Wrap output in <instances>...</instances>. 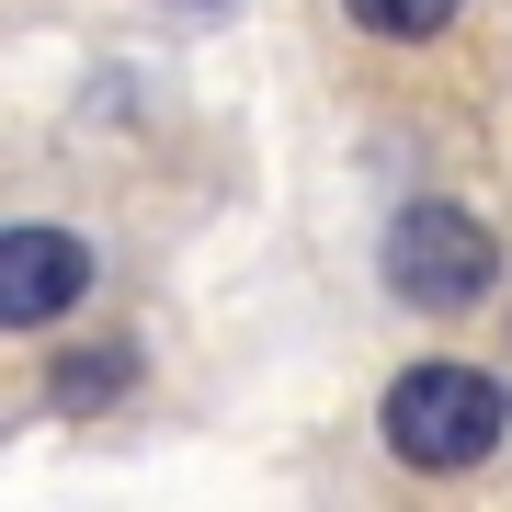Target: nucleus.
<instances>
[{
    "label": "nucleus",
    "mask_w": 512,
    "mask_h": 512,
    "mask_svg": "<svg viewBox=\"0 0 512 512\" xmlns=\"http://www.w3.org/2000/svg\"><path fill=\"white\" fill-rule=\"evenodd\" d=\"M501 421H512L501 376H478V365H456V353H433V365L387 376L376 433H387V456H399V467H421V478H456V467H478V456L501 444Z\"/></svg>",
    "instance_id": "f257e3e1"
},
{
    "label": "nucleus",
    "mask_w": 512,
    "mask_h": 512,
    "mask_svg": "<svg viewBox=\"0 0 512 512\" xmlns=\"http://www.w3.org/2000/svg\"><path fill=\"white\" fill-rule=\"evenodd\" d=\"M501 274L490 228L467 217V205H399V228H387V285L410 296V308H478Z\"/></svg>",
    "instance_id": "f03ea898"
},
{
    "label": "nucleus",
    "mask_w": 512,
    "mask_h": 512,
    "mask_svg": "<svg viewBox=\"0 0 512 512\" xmlns=\"http://www.w3.org/2000/svg\"><path fill=\"white\" fill-rule=\"evenodd\" d=\"M80 296H92V251H80L69 228H46V217L0 228V319H12V330H46V319H69Z\"/></svg>",
    "instance_id": "7ed1b4c3"
},
{
    "label": "nucleus",
    "mask_w": 512,
    "mask_h": 512,
    "mask_svg": "<svg viewBox=\"0 0 512 512\" xmlns=\"http://www.w3.org/2000/svg\"><path fill=\"white\" fill-rule=\"evenodd\" d=\"M365 35H387V46H421V35H444V23L467 12V0H342Z\"/></svg>",
    "instance_id": "20e7f679"
},
{
    "label": "nucleus",
    "mask_w": 512,
    "mask_h": 512,
    "mask_svg": "<svg viewBox=\"0 0 512 512\" xmlns=\"http://www.w3.org/2000/svg\"><path fill=\"white\" fill-rule=\"evenodd\" d=\"M126 376H137L126 353H69V365L46 376V399H57V410H103V399H114V387H126Z\"/></svg>",
    "instance_id": "39448f33"
}]
</instances>
